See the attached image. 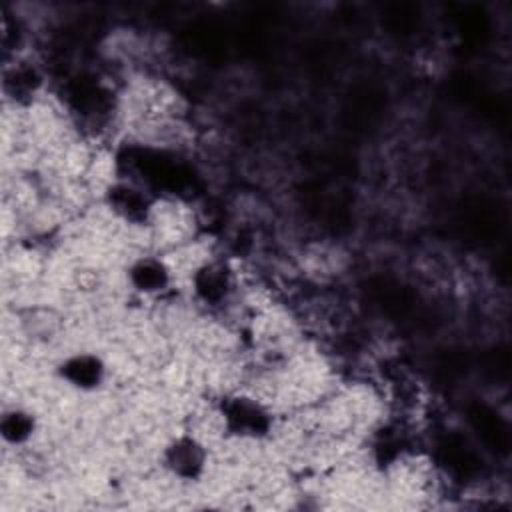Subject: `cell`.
I'll list each match as a JSON object with an SVG mask.
<instances>
[{"instance_id": "obj_1", "label": "cell", "mask_w": 512, "mask_h": 512, "mask_svg": "<svg viewBox=\"0 0 512 512\" xmlns=\"http://www.w3.org/2000/svg\"><path fill=\"white\" fill-rule=\"evenodd\" d=\"M162 462L174 478L198 480L210 462L208 444L194 432H182L166 442Z\"/></svg>"}, {"instance_id": "obj_2", "label": "cell", "mask_w": 512, "mask_h": 512, "mask_svg": "<svg viewBox=\"0 0 512 512\" xmlns=\"http://www.w3.org/2000/svg\"><path fill=\"white\" fill-rule=\"evenodd\" d=\"M60 382L76 392H96L108 378V366L104 358L90 350H78L68 354L56 368Z\"/></svg>"}, {"instance_id": "obj_3", "label": "cell", "mask_w": 512, "mask_h": 512, "mask_svg": "<svg viewBox=\"0 0 512 512\" xmlns=\"http://www.w3.org/2000/svg\"><path fill=\"white\" fill-rule=\"evenodd\" d=\"M128 286L140 296H160L174 282V270L168 258H160L152 252H140L132 256L126 268Z\"/></svg>"}, {"instance_id": "obj_4", "label": "cell", "mask_w": 512, "mask_h": 512, "mask_svg": "<svg viewBox=\"0 0 512 512\" xmlns=\"http://www.w3.org/2000/svg\"><path fill=\"white\" fill-rule=\"evenodd\" d=\"M36 428H38V420L34 412L22 406L8 408L0 420V432L4 440L14 446H24L26 442H30L36 434Z\"/></svg>"}]
</instances>
